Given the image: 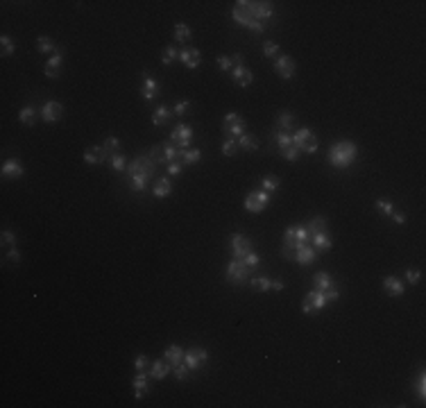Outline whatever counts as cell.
I'll use <instances>...</instances> for the list:
<instances>
[{
	"label": "cell",
	"mask_w": 426,
	"mask_h": 408,
	"mask_svg": "<svg viewBox=\"0 0 426 408\" xmlns=\"http://www.w3.org/2000/svg\"><path fill=\"white\" fill-rule=\"evenodd\" d=\"M179 59L186 68H197L199 61H202V52L197 48H184L179 50Z\"/></svg>",
	"instance_id": "obj_17"
},
{
	"label": "cell",
	"mask_w": 426,
	"mask_h": 408,
	"mask_svg": "<svg viewBox=\"0 0 426 408\" xmlns=\"http://www.w3.org/2000/svg\"><path fill=\"white\" fill-rule=\"evenodd\" d=\"M274 139H276V145L279 150H286L293 145V134H286V131H274Z\"/></svg>",
	"instance_id": "obj_43"
},
{
	"label": "cell",
	"mask_w": 426,
	"mask_h": 408,
	"mask_svg": "<svg viewBox=\"0 0 426 408\" xmlns=\"http://www.w3.org/2000/svg\"><path fill=\"white\" fill-rule=\"evenodd\" d=\"M281 154H283V159H286V161H297V157H299V150L295 148V145H290V148L281 150Z\"/></svg>",
	"instance_id": "obj_55"
},
{
	"label": "cell",
	"mask_w": 426,
	"mask_h": 408,
	"mask_svg": "<svg viewBox=\"0 0 426 408\" xmlns=\"http://www.w3.org/2000/svg\"><path fill=\"white\" fill-rule=\"evenodd\" d=\"M170 109L166 107V104H159L157 109H154V113H152V122L157 127H163V125H168V120H170Z\"/></svg>",
	"instance_id": "obj_30"
},
{
	"label": "cell",
	"mask_w": 426,
	"mask_h": 408,
	"mask_svg": "<svg viewBox=\"0 0 426 408\" xmlns=\"http://www.w3.org/2000/svg\"><path fill=\"white\" fill-rule=\"evenodd\" d=\"M315 256H317V252L313 249V245H304V247L293 252V261H297L299 265H311V263L315 261Z\"/></svg>",
	"instance_id": "obj_18"
},
{
	"label": "cell",
	"mask_w": 426,
	"mask_h": 408,
	"mask_svg": "<svg viewBox=\"0 0 426 408\" xmlns=\"http://www.w3.org/2000/svg\"><path fill=\"white\" fill-rule=\"evenodd\" d=\"M177 161V145H172L170 141L161 145V163H170Z\"/></svg>",
	"instance_id": "obj_34"
},
{
	"label": "cell",
	"mask_w": 426,
	"mask_h": 408,
	"mask_svg": "<svg viewBox=\"0 0 426 408\" xmlns=\"http://www.w3.org/2000/svg\"><path fill=\"white\" fill-rule=\"evenodd\" d=\"M172 372H175V379L177 381H186L188 379V367H186V363H179V365H175L172 367Z\"/></svg>",
	"instance_id": "obj_49"
},
{
	"label": "cell",
	"mask_w": 426,
	"mask_h": 408,
	"mask_svg": "<svg viewBox=\"0 0 426 408\" xmlns=\"http://www.w3.org/2000/svg\"><path fill=\"white\" fill-rule=\"evenodd\" d=\"M417 394H419L421 401L426 399V376H424V372H419V376H417Z\"/></svg>",
	"instance_id": "obj_53"
},
{
	"label": "cell",
	"mask_w": 426,
	"mask_h": 408,
	"mask_svg": "<svg viewBox=\"0 0 426 408\" xmlns=\"http://www.w3.org/2000/svg\"><path fill=\"white\" fill-rule=\"evenodd\" d=\"M206 361H208V354H206V349H204V347H193V349H188V352H184V363H186V367H188L190 372L199 370Z\"/></svg>",
	"instance_id": "obj_10"
},
{
	"label": "cell",
	"mask_w": 426,
	"mask_h": 408,
	"mask_svg": "<svg viewBox=\"0 0 426 408\" xmlns=\"http://www.w3.org/2000/svg\"><path fill=\"white\" fill-rule=\"evenodd\" d=\"M358 157V148L351 143V141H340V143H333L329 148V163L335 168H347L356 161Z\"/></svg>",
	"instance_id": "obj_1"
},
{
	"label": "cell",
	"mask_w": 426,
	"mask_h": 408,
	"mask_svg": "<svg viewBox=\"0 0 426 408\" xmlns=\"http://www.w3.org/2000/svg\"><path fill=\"white\" fill-rule=\"evenodd\" d=\"M231 18H234L236 23H240V25H245V27H249V23L252 21H256V18L249 14V9H247V5H245V0H238L236 3V7L231 9Z\"/></svg>",
	"instance_id": "obj_13"
},
{
	"label": "cell",
	"mask_w": 426,
	"mask_h": 408,
	"mask_svg": "<svg viewBox=\"0 0 426 408\" xmlns=\"http://www.w3.org/2000/svg\"><path fill=\"white\" fill-rule=\"evenodd\" d=\"M293 122H295V118H293V113H288V111H281L279 113V118H276V131H293Z\"/></svg>",
	"instance_id": "obj_32"
},
{
	"label": "cell",
	"mask_w": 426,
	"mask_h": 408,
	"mask_svg": "<svg viewBox=\"0 0 426 408\" xmlns=\"http://www.w3.org/2000/svg\"><path fill=\"white\" fill-rule=\"evenodd\" d=\"M311 243H313V249L315 252H329L331 249V236L326 234V231H320V234H315V236H311Z\"/></svg>",
	"instance_id": "obj_26"
},
{
	"label": "cell",
	"mask_w": 426,
	"mask_h": 408,
	"mask_svg": "<svg viewBox=\"0 0 426 408\" xmlns=\"http://www.w3.org/2000/svg\"><path fill=\"white\" fill-rule=\"evenodd\" d=\"M102 148L109 152V157H111V154H118V150H120V141H118L116 136H109V139L104 141Z\"/></svg>",
	"instance_id": "obj_46"
},
{
	"label": "cell",
	"mask_w": 426,
	"mask_h": 408,
	"mask_svg": "<svg viewBox=\"0 0 426 408\" xmlns=\"http://www.w3.org/2000/svg\"><path fill=\"white\" fill-rule=\"evenodd\" d=\"M170 190H172V184H170V179H168V177L157 179V181H154V186H152V193L157 195V197H168V195H170Z\"/></svg>",
	"instance_id": "obj_31"
},
{
	"label": "cell",
	"mask_w": 426,
	"mask_h": 408,
	"mask_svg": "<svg viewBox=\"0 0 426 408\" xmlns=\"http://www.w3.org/2000/svg\"><path fill=\"white\" fill-rule=\"evenodd\" d=\"M270 290H283V281H279V279H270Z\"/></svg>",
	"instance_id": "obj_60"
},
{
	"label": "cell",
	"mask_w": 426,
	"mask_h": 408,
	"mask_svg": "<svg viewBox=\"0 0 426 408\" xmlns=\"http://www.w3.org/2000/svg\"><path fill=\"white\" fill-rule=\"evenodd\" d=\"M390 218H392V220L397 222V225H403V222H406V216H403V213H399V211H394Z\"/></svg>",
	"instance_id": "obj_61"
},
{
	"label": "cell",
	"mask_w": 426,
	"mask_h": 408,
	"mask_svg": "<svg viewBox=\"0 0 426 408\" xmlns=\"http://www.w3.org/2000/svg\"><path fill=\"white\" fill-rule=\"evenodd\" d=\"M0 238H3V245H7V247H16V234H12V231L5 229L3 234H0Z\"/></svg>",
	"instance_id": "obj_56"
},
{
	"label": "cell",
	"mask_w": 426,
	"mask_h": 408,
	"mask_svg": "<svg viewBox=\"0 0 426 408\" xmlns=\"http://www.w3.org/2000/svg\"><path fill=\"white\" fill-rule=\"evenodd\" d=\"M61 113H63V107L59 102H54V100L45 102L43 109H41V118H43L45 122H57L59 118H61Z\"/></svg>",
	"instance_id": "obj_15"
},
{
	"label": "cell",
	"mask_w": 426,
	"mask_h": 408,
	"mask_svg": "<svg viewBox=\"0 0 426 408\" xmlns=\"http://www.w3.org/2000/svg\"><path fill=\"white\" fill-rule=\"evenodd\" d=\"M18 120H21L23 125H27V127L34 125V122H36V111H34V107H23L21 113H18Z\"/></svg>",
	"instance_id": "obj_38"
},
{
	"label": "cell",
	"mask_w": 426,
	"mask_h": 408,
	"mask_svg": "<svg viewBox=\"0 0 426 408\" xmlns=\"http://www.w3.org/2000/svg\"><path fill=\"white\" fill-rule=\"evenodd\" d=\"M249 286H252V290H256V293H265V290H270V277H252Z\"/></svg>",
	"instance_id": "obj_39"
},
{
	"label": "cell",
	"mask_w": 426,
	"mask_h": 408,
	"mask_svg": "<svg viewBox=\"0 0 426 408\" xmlns=\"http://www.w3.org/2000/svg\"><path fill=\"white\" fill-rule=\"evenodd\" d=\"M236 152H238V141L225 139V143H222V154H225V157H234Z\"/></svg>",
	"instance_id": "obj_44"
},
{
	"label": "cell",
	"mask_w": 426,
	"mask_h": 408,
	"mask_svg": "<svg viewBox=\"0 0 426 408\" xmlns=\"http://www.w3.org/2000/svg\"><path fill=\"white\" fill-rule=\"evenodd\" d=\"M61 59H63L61 50H57V52L48 59V63H45V75H48V77H59V71H61Z\"/></svg>",
	"instance_id": "obj_28"
},
{
	"label": "cell",
	"mask_w": 426,
	"mask_h": 408,
	"mask_svg": "<svg viewBox=\"0 0 426 408\" xmlns=\"http://www.w3.org/2000/svg\"><path fill=\"white\" fill-rule=\"evenodd\" d=\"M177 57H179L177 45H166V48H163V54H161V63H163V66H170Z\"/></svg>",
	"instance_id": "obj_40"
},
{
	"label": "cell",
	"mask_w": 426,
	"mask_h": 408,
	"mask_svg": "<svg viewBox=\"0 0 426 408\" xmlns=\"http://www.w3.org/2000/svg\"><path fill=\"white\" fill-rule=\"evenodd\" d=\"M218 66H220V71H231V66H236L234 63V57H229V54H220L218 57Z\"/></svg>",
	"instance_id": "obj_50"
},
{
	"label": "cell",
	"mask_w": 426,
	"mask_h": 408,
	"mask_svg": "<svg viewBox=\"0 0 426 408\" xmlns=\"http://www.w3.org/2000/svg\"><path fill=\"white\" fill-rule=\"evenodd\" d=\"M338 297H340V288H333L331 293H320V290L313 288L311 293L306 295V299H304L302 311L306 313V315H315L317 311L326 308V306H329V302H335Z\"/></svg>",
	"instance_id": "obj_2"
},
{
	"label": "cell",
	"mask_w": 426,
	"mask_h": 408,
	"mask_svg": "<svg viewBox=\"0 0 426 408\" xmlns=\"http://www.w3.org/2000/svg\"><path fill=\"white\" fill-rule=\"evenodd\" d=\"M270 202H272V193H267V190H254V193H249L247 197H245V209H247L249 213H261Z\"/></svg>",
	"instance_id": "obj_7"
},
{
	"label": "cell",
	"mask_w": 426,
	"mask_h": 408,
	"mask_svg": "<svg viewBox=\"0 0 426 408\" xmlns=\"http://www.w3.org/2000/svg\"><path fill=\"white\" fill-rule=\"evenodd\" d=\"M163 358L175 367V365H179V363H184V349H181L179 345H168L166 352H163Z\"/></svg>",
	"instance_id": "obj_24"
},
{
	"label": "cell",
	"mask_w": 426,
	"mask_h": 408,
	"mask_svg": "<svg viewBox=\"0 0 426 408\" xmlns=\"http://www.w3.org/2000/svg\"><path fill=\"white\" fill-rule=\"evenodd\" d=\"M193 134H195L193 127L186 125V122H179L170 134V143L177 145V150H188L190 143H193Z\"/></svg>",
	"instance_id": "obj_6"
},
{
	"label": "cell",
	"mask_w": 426,
	"mask_h": 408,
	"mask_svg": "<svg viewBox=\"0 0 426 408\" xmlns=\"http://www.w3.org/2000/svg\"><path fill=\"white\" fill-rule=\"evenodd\" d=\"M5 256H7V258H9V261H12V263H18V261H21V252H18V249H16V247H12V249H7V252H5Z\"/></svg>",
	"instance_id": "obj_59"
},
{
	"label": "cell",
	"mask_w": 426,
	"mask_h": 408,
	"mask_svg": "<svg viewBox=\"0 0 426 408\" xmlns=\"http://www.w3.org/2000/svg\"><path fill=\"white\" fill-rule=\"evenodd\" d=\"M190 104H193V102H190V100H181V102H177V104H175V109H172V113H177V116H184V113H186V111H188V109H190Z\"/></svg>",
	"instance_id": "obj_57"
},
{
	"label": "cell",
	"mask_w": 426,
	"mask_h": 408,
	"mask_svg": "<svg viewBox=\"0 0 426 408\" xmlns=\"http://www.w3.org/2000/svg\"><path fill=\"white\" fill-rule=\"evenodd\" d=\"M177 159H179L181 166H190V163H197L202 159V152L197 148H188V150H177Z\"/></svg>",
	"instance_id": "obj_22"
},
{
	"label": "cell",
	"mask_w": 426,
	"mask_h": 408,
	"mask_svg": "<svg viewBox=\"0 0 426 408\" xmlns=\"http://www.w3.org/2000/svg\"><path fill=\"white\" fill-rule=\"evenodd\" d=\"M245 129H247V125H245V120L238 116V113H227L225 120H222V131H225L227 139H240V136L245 134Z\"/></svg>",
	"instance_id": "obj_5"
},
{
	"label": "cell",
	"mask_w": 426,
	"mask_h": 408,
	"mask_svg": "<svg viewBox=\"0 0 426 408\" xmlns=\"http://www.w3.org/2000/svg\"><path fill=\"white\" fill-rule=\"evenodd\" d=\"M383 290L390 295V297H401V295H403V284L397 279V277H385V279H383Z\"/></svg>",
	"instance_id": "obj_25"
},
{
	"label": "cell",
	"mask_w": 426,
	"mask_h": 408,
	"mask_svg": "<svg viewBox=\"0 0 426 408\" xmlns=\"http://www.w3.org/2000/svg\"><path fill=\"white\" fill-rule=\"evenodd\" d=\"M376 209H379V211H383L388 218L394 213V204L390 202V199H376Z\"/></svg>",
	"instance_id": "obj_48"
},
{
	"label": "cell",
	"mask_w": 426,
	"mask_h": 408,
	"mask_svg": "<svg viewBox=\"0 0 426 408\" xmlns=\"http://www.w3.org/2000/svg\"><path fill=\"white\" fill-rule=\"evenodd\" d=\"M279 188V177L274 175H265L261 179V190H267V193H274V190Z\"/></svg>",
	"instance_id": "obj_41"
},
{
	"label": "cell",
	"mask_w": 426,
	"mask_h": 408,
	"mask_svg": "<svg viewBox=\"0 0 426 408\" xmlns=\"http://www.w3.org/2000/svg\"><path fill=\"white\" fill-rule=\"evenodd\" d=\"M175 41L177 43H188L190 41V27L186 23H177L175 25Z\"/></svg>",
	"instance_id": "obj_36"
},
{
	"label": "cell",
	"mask_w": 426,
	"mask_h": 408,
	"mask_svg": "<svg viewBox=\"0 0 426 408\" xmlns=\"http://www.w3.org/2000/svg\"><path fill=\"white\" fill-rule=\"evenodd\" d=\"M148 394V374L145 372H138L134 376V397L136 399H143Z\"/></svg>",
	"instance_id": "obj_29"
},
{
	"label": "cell",
	"mask_w": 426,
	"mask_h": 408,
	"mask_svg": "<svg viewBox=\"0 0 426 408\" xmlns=\"http://www.w3.org/2000/svg\"><path fill=\"white\" fill-rule=\"evenodd\" d=\"M252 249H254V243L249 236L240 234V231L231 234V252H234V258H243L245 254H249Z\"/></svg>",
	"instance_id": "obj_9"
},
{
	"label": "cell",
	"mask_w": 426,
	"mask_h": 408,
	"mask_svg": "<svg viewBox=\"0 0 426 408\" xmlns=\"http://www.w3.org/2000/svg\"><path fill=\"white\" fill-rule=\"evenodd\" d=\"M311 243V234L306 231V227H288L283 234V256L293 258V252L304 245Z\"/></svg>",
	"instance_id": "obj_3"
},
{
	"label": "cell",
	"mask_w": 426,
	"mask_h": 408,
	"mask_svg": "<svg viewBox=\"0 0 426 408\" xmlns=\"http://www.w3.org/2000/svg\"><path fill=\"white\" fill-rule=\"evenodd\" d=\"M134 367H136V372H145L150 367V361H148V356H143V354H140V356H136L134 358Z\"/></svg>",
	"instance_id": "obj_54"
},
{
	"label": "cell",
	"mask_w": 426,
	"mask_h": 408,
	"mask_svg": "<svg viewBox=\"0 0 426 408\" xmlns=\"http://www.w3.org/2000/svg\"><path fill=\"white\" fill-rule=\"evenodd\" d=\"M154 170H140V172H134V175L129 177V186L131 190H136V193H143L145 188H148L150 179H152Z\"/></svg>",
	"instance_id": "obj_14"
},
{
	"label": "cell",
	"mask_w": 426,
	"mask_h": 408,
	"mask_svg": "<svg viewBox=\"0 0 426 408\" xmlns=\"http://www.w3.org/2000/svg\"><path fill=\"white\" fill-rule=\"evenodd\" d=\"M109 161H111V168H113L116 172L127 170V166H129V163L125 161V157H122L120 152H118V154H111V157H109Z\"/></svg>",
	"instance_id": "obj_42"
},
{
	"label": "cell",
	"mask_w": 426,
	"mask_h": 408,
	"mask_svg": "<svg viewBox=\"0 0 426 408\" xmlns=\"http://www.w3.org/2000/svg\"><path fill=\"white\" fill-rule=\"evenodd\" d=\"M109 159V152L102 148V145H93L84 152V161L91 163V166H98V163H104Z\"/></svg>",
	"instance_id": "obj_16"
},
{
	"label": "cell",
	"mask_w": 426,
	"mask_h": 408,
	"mask_svg": "<svg viewBox=\"0 0 426 408\" xmlns=\"http://www.w3.org/2000/svg\"><path fill=\"white\" fill-rule=\"evenodd\" d=\"M247 277H249V267L245 265L240 258H234V261L227 265V279H229L231 284L240 286V284H245V281H247Z\"/></svg>",
	"instance_id": "obj_8"
},
{
	"label": "cell",
	"mask_w": 426,
	"mask_h": 408,
	"mask_svg": "<svg viewBox=\"0 0 426 408\" xmlns=\"http://www.w3.org/2000/svg\"><path fill=\"white\" fill-rule=\"evenodd\" d=\"M157 93H159V82L152 80L148 73H143V86H140V95H143L145 100H152Z\"/></svg>",
	"instance_id": "obj_23"
},
{
	"label": "cell",
	"mask_w": 426,
	"mask_h": 408,
	"mask_svg": "<svg viewBox=\"0 0 426 408\" xmlns=\"http://www.w3.org/2000/svg\"><path fill=\"white\" fill-rule=\"evenodd\" d=\"M170 370H172V365L166 361V358H159V361H152V363H150V376H152V379H157V381L166 379Z\"/></svg>",
	"instance_id": "obj_21"
},
{
	"label": "cell",
	"mask_w": 426,
	"mask_h": 408,
	"mask_svg": "<svg viewBox=\"0 0 426 408\" xmlns=\"http://www.w3.org/2000/svg\"><path fill=\"white\" fill-rule=\"evenodd\" d=\"M274 71L279 77H283V80H290V77L295 75V61L288 57V54H283V57H276L274 59Z\"/></svg>",
	"instance_id": "obj_12"
},
{
	"label": "cell",
	"mask_w": 426,
	"mask_h": 408,
	"mask_svg": "<svg viewBox=\"0 0 426 408\" xmlns=\"http://www.w3.org/2000/svg\"><path fill=\"white\" fill-rule=\"evenodd\" d=\"M245 5H247L249 14H252L256 21H267V18H272V14H274V9H272V3H247L245 0Z\"/></svg>",
	"instance_id": "obj_11"
},
{
	"label": "cell",
	"mask_w": 426,
	"mask_h": 408,
	"mask_svg": "<svg viewBox=\"0 0 426 408\" xmlns=\"http://www.w3.org/2000/svg\"><path fill=\"white\" fill-rule=\"evenodd\" d=\"M240 261H243L245 265L249 267V270H254V267H258V263H261V258H258V254H256V252H254V249H252V252H249V254H245V256L240 258Z\"/></svg>",
	"instance_id": "obj_47"
},
{
	"label": "cell",
	"mask_w": 426,
	"mask_h": 408,
	"mask_svg": "<svg viewBox=\"0 0 426 408\" xmlns=\"http://www.w3.org/2000/svg\"><path fill=\"white\" fill-rule=\"evenodd\" d=\"M23 175V166L18 159H7L3 163V177H12V179H18Z\"/></svg>",
	"instance_id": "obj_27"
},
{
	"label": "cell",
	"mask_w": 426,
	"mask_h": 408,
	"mask_svg": "<svg viewBox=\"0 0 426 408\" xmlns=\"http://www.w3.org/2000/svg\"><path fill=\"white\" fill-rule=\"evenodd\" d=\"M263 54H265V57H276V54H279V45H276L274 41H265V43H263Z\"/></svg>",
	"instance_id": "obj_51"
},
{
	"label": "cell",
	"mask_w": 426,
	"mask_h": 408,
	"mask_svg": "<svg viewBox=\"0 0 426 408\" xmlns=\"http://www.w3.org/2000/svg\"><path fill=\"white\" fill-rule=\"evenodd\" d=\"M313 284H315V290H320V293H331L333 288H338V284L331 279L329 272H317L313 277Z\"/></svg>",
	"instance_id": "obj_20"
},
{
	"label": "cell",
	"mask_w": 426,
	"mask_h": 408,
	"mask_svg": "<svg viewBox=\"0 0 426 408\" xmlns=\"http://www.w3.org/2000/svg\"><path fill=\"white\" fill-rule=\"evenodd\" d=\"M0 45H3V57H9V54H14V50H16V45H14V41L9 39L7 34H3L0 36Z\"/></svg>",
	"instance_id": "obj_45"
},
{
	"label": "cell",
	"mask_w": 426,
	"mask_h": 408,
	"mask_svg": "<svg viewBox=\"0 0 426 408\" xmlns=\"http://www.w3.org/2000/svg\"><path fill=\"white\" fill-rule=\"evenodd\" d=\"M231 80H234L238 86H249L254 82V75H252L249 68H245L243 63H238V66H234V71H231Z\"/></svg>",
	"instance_id": "obj_19"
},
{
	"label": "cell",
	"mask_w": 426,
	"mask_h": 408,
	"mask_svg": "<svg viewBox=\"0 0 426 408\" xmlns=\"http://www.w3.org/2000/svg\"><path fill=\"white\" fill-rule=\"evenodd\" d=\"M421 279V270H417V267H408L406 270V281L408 284H419Z\"/></svg>",
	"instance_id": "obj_52"
},
{
	"label": "cell",
	"mask_w": 426,
	"mask_h": 408,
	"mask_svg": "<svg viewBox=\"0 0 426 408\" xmlns=\"http://www.w3.org/2000/svg\"><path fill=\"white\" fill-rule=\"evenodd\" d=\"M181 163L179 161H170V163H166V170H168V175H179L181 172Z\"/></svg>",
	"instance_id": "obj_58"
},
{
	"label": "cell",
	"mask_w": 426,
	"mask_h": 408,
	"mask_svg": "<svg viewBox=\"0 0 426 408\" xmlns=\"http://www.w3.org/2000/svg\"><path fill=\"white\" fill-rule=\"evenodd\" d=\"M238 148L247 150V152H256V150H258V139H256V136H252V134H243L238 139Z\"/></svg>",
	"instance_id": "obj_33"
},
{
	"label": "cell",
	"mask_w": 426,
	"mask_h": 408,
	"mask_svg": "<svg viewBox=\"0 0 426 408\" xmlns=\"http://www.w3.org/2000/svg\"><path fill=\"white\" fill-rule=\"evenodd\" d=\"M293 145L299 150V152H306V154H313L317 152V139L313 136V131L308 127H302L293 134Z\"/></svg>",
	"instance_id": "obj_4"
},
{
	"label": "cell",
	"mask_w": 426,
	"mask_h": 408,
	"mask_svg": "<svg viewBox=\"0 0 426 408\" xmlns=\"http://www.w3.org/2000/svg\"><path fill=\"white\" fill-rule=\"evenodd\" d=\"M306 231H308L311 236L320 234V231H326V220H324L322 216H315V218H313V220L306 225Z\"/></svg>",
	"instance_id": "obj_37"
},
{
	"label": "cell",
	"mask_w": 426,
	"mask_h": 408,
	"mask_svg": "<svg viewBox=\"0 0 426 408\" xmlns=\"http://www.w3.org/2000/svg\"><path fill=\"white\" fill-rule=\"evenodd\" d=\"M36 48H39V52H43V54H50V52H57V45L52 43V39H50V36H39V39H36Z\"/></svg>",
	"instance_id": "obj_35"
}]
</instances>
